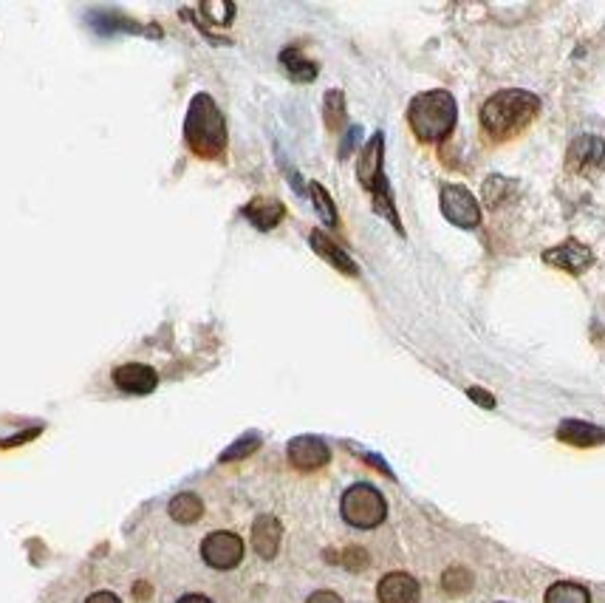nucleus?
Returning a JSON list of instances; mask_svg holds the SVG:
<instances>
[{
    "label": "nucleus",
    "mask_w": 605,
    "mask_h": 603,
    "mask_svg": "<svg viewBox=\"0 0 605 603\" xmlns=\"http://www.w3.org/2000/svg\"><path fill=\"white\" fill-rule=\"evenodd\" d=\"M507 187H509L507 179H501V176H490V179H487V185H484V196H487V204H492V207H495V204L501 201V193H504Z\"/></svg>",
    "instance_id": "nucleus-25"
},
{
    "label": "nucleus",
    "mask_w": 605,
    "mask_h": 603,
    "mask_svg": "<svg viewBox=\"0 0 605 603\" xmlns=\"http://www.w3.org/2000/svg\"><path fill=\"white\" fill-rule=\"evenodd\" d=\"M114 383L128 394H150L159 386V377L145 363H125L114 371Z\"/></svg>",
    "instance_id": "nucleus-13"
},
{
    "label": "nucleus",
    "mask_w": 605,
    "mask_h": 603,
    "mask_svg": "<svg viewBox=\"0 0 605 603\" xmlns=\"http://www.w3.org/2000/svg\"><path fill=\"white\" fill-rule=\"evenodd\" d=\"M543 261L552 264V267L563 269V272H569V275H583L594 264V252L586 244L569 238V241H563V244H557L552 250L543 252Z\"/></svg>",
    "instance_id": "nucleus-8"
},
{
    "label": "nucleus",
    "mask_w": 605,
    "mask_h": 603,
    "mask_svg": "<svg viewBox=\"0 0 605 603\" xmlns=\"http://www.w3.org/2000/svg\"><path fill=\"white\" fill-rule=\"evenodd\" d=\"M286 453H289V462L297 470H320L326 468L328 459H331L328 445L323 439H317V436H295L289 442Z\"/></svg>",
    "instance_id": "nucleus-9"
},
{
    "label": "nucleus",
    "mask_w": 605,
    "mask_h": 603,
    "mask_svg": "<svg viewBox=\"0 0 605 603\" xmlns=\"http://www.w3.org/2000/svg\"><path fill=\"white\" fill-rule=\"evenodd\" d=\"M306 603H343V598L331 589H317V592H311Z\"/></svg>",
    "instance_id": "nucleus-26"
},
{
    "label": "nucleus",
    "mask_w": 605,
    "mask_h": 603,
    "mask_svg": "<svg viewBox=\"0 0 605 603\" xmlns=\"http://www.w3.org/2000/svg\"><path fill=\"white\" fill-rule=\"evenodd\" d=\"M382 156H385V136L374 134L371 142L362 148L360 162H357V179L360 185L371 193L374 187L385 179V170H382Z\"/></svg>",
    "instance_id": "nucleus-10"
},
{
    "label": "nucleus",
    "mask_w": 605,
    "mask_h": 603,
    "mask_svg": "<svg viewBox=\"0 0 605 603\" xmlns=\"http://www.w3.org/2000/svg\"><path fill=\"white\" fill-rule=\"evenodd\" d=\"M258 445H261V436L258 434H246L244 439H238L232 448L221 453V462H235V459H244L252 451H258Z\"/></svg>",
    "instance_id": "nucleus-23"
},
{
    "label": "nucleus",
    "mask_w": 605,
    "mask_h": 603,
    "mask_svg": "<svg viewBox=\"0 0 605 603\" xmlns=\"http://www.w3.org/2000/svg\"><path fill=\"white\" fill-rule=\"evenodd\" d=\"M467 394H470V400L478 402L481 408H495V397H492V394H487L484 388H470Z\"/></svg>",
    "instance_id": "nucleus-27"
},
{
    "label": "nucleus",
    "mask_w": 605,
    "mask_h": 603,
    "mask_svg": "<svg viewBox=\"0 0 605 603\" xmlns=\"http://www.w3.org/2000/svg\"><path fill=\"white\" fill-rule=\"evenodd\" d=\"M309 241H311V250L317 252L320 258H326L328 264L334 269H340L343 275H357L360 272V267L348 258V252L340 250L331 238H328L326 233H320V230H314V233L309 235Z\"/></svg>",
    "instance_id": "nucleus-16"
},
{
    "label": "nucleus",
    "mask_w": 605,
    "mask_h": 603,
    "mask_svg": "<svg viewBox=\"0 0 605 603\" xmlns=\"http://www.w3.org/2000/svg\"><path fill=\"white\" fill-rule=\"evenodd\" d=\"M340 513L343 519L357 527V530H374L379 527L385 516H388V504H385V496L379 493L374 485H351L343 493V502H340Z\"/></svg>",
    "instance_id": "nucleus-4"
},
{
    "label": "nucleus",
    "mask_w": 605,
    "mask_h": 603,
    "mask_svg": "<svg viewBox=\"0 0 605 603\" xmlns=\"http://www.w3.org/2000/svg\"><path fill=\"white\" fill-rule=\"evenodd\" d=\"M442 587L450 595H461V592H467V589L473 587V575L464 570V567H450V570L444 572Z\"/></svg>",
    "instance_id": "nucleus-22"
},
{
    "label": "nucleus",
    "mask_w": 605,
    "mask_h": 603,
    "mask_svg": "<svg viewBox=\"0 0 605 603\" xmlns=\"http://www.w3.org/2000/svg\"><path fill=\"white\" fill-rule=\"evenodd\" d=\"M456 117V100H453L450 91H442V88L413 97L408 108L410 128L422 142H442L444 136L453 134Z\"/></svg>",
    "instance_id": "nucleus-3"
},
{
    "label": "nucleus",
    "mask_w": 605,
    "mask_h": 603,
    "mask_svg": "<svg viewBox=\"0 0 605 603\" xmlns=\"http://www.w3.org/2000/svg\"><path fill=\"white\" fill-rule=\"evenodd\" d=\"M309 190H311V196H314V207H317L320 218L326 221L328 227H337V210H334V201H331V196L326 193V187L317 185V182H311Z\"/></svg>",
    "instance_id": "nucleus-21"
},
{
    "label": "nucleus",
    "mask_w": 605,
    "mask_h": 603,
    "mask_svg": "<svg viewBox=\"0 0 605 603\" xmlns=\"http://www.w3.org/2000/svg\"><path fill=\"white\" fill-rule=\"evenodd\" d=\"M167 513H170V519L179 521V524H196L201 519V513H204V504H201L196 493H179V496L170 499Z\"/></svg>",
    "instance_id": "nucleus-18"
},
{
    "label": "nucleus",
    "mask_w": 605,
    "mask_h": 603,
    "mask_svg": "<svg viewBox=\"0 0 605 603\" xmlns=\"http://www.w3.org/2000/svg\"><path fill=\"white\" fill-rule=\"evenodd\" d=\"M419 581L408 572H388L377 587L379 603H419Z\"/></svg>",
    "instance_id": "nucleus-11"
},
{
    "label": "nucleus",
    "mask_w": 605,
    "mask_h": 603,
    "mask_svg": "<svg viewBox=\"0 0 605 603\" xmlns=\"http://www.w3.org/2000/svg\"><path fill=\"white\" fill-rule=\"evenodd\" d=\"M323 111H326V128L331 131V134H337V131L343 128V122H345L343 91H337V88H334V91H328Z\"/></svg>",
    "instance_id": "nucleus-20"
},
{
    "label": "nucleus",
    "mask_w": 605,
    "mask_h": 603,
    "mask_svg": "<svg viewBox=\"0 0 605 603\" xmlns=\"http://www.w3.org/2000/svg\"><path fill=\"white\" fill-rule=\"evenodd\" d=\"M280 538H283V527H280V521L275 516L263 513V516L255 519V524H252V547L261 558L272 561L278 555Z\"/></svg>",
    "instance_id": "nucleus-14"
},
{
    "label": "nucleus",
    "mask_w": 605,
    "mask_h": 603,
    "mask_svg": "<svg viewBox=\"0 0 605 603\" xmlns=\"http://www.w3.org/2000/svg\"><path fill=\"white\" fill-rule=\"evenodd\" d=\"M244 216L249 218V224L252 227H258V230H275L283 216H286V207L280 204L278 199H266V196H258V199H252L244 207Z\"/></svg>",
    "instance_id": "nucleus-15"
},
{
    "label": "nucleus",
    "mask_w": 605,
    "mask_h": 603,
    "mask_svg": "<svg viewBox=\"0 0 605 603\" xmlns=\"http://www.w3.org/2000/svg\"><path fill=\"white\" fill-rule=\"evenodd\" d=\"M557 439L572 448H597V445H605V431L583 419H563L557 425Z\"/></svg>",
    "instance_id": "nucleus-12"
},
{
    "label": "nucleus",
    "mask_w": 605,
    "mask_h": 603,
    "mask_svg": "<svg viewBox=\"0 0 605 603\" xmlns=\"http://www.w3.org/2000/svg\"><path fill=\"white\" fill-rule=\"evenodd\" d=\"M540 100L529 91L512 88V91H498L490 100L481 105V128L492 139H512L524 131L532 119L538 117Z\"/></svg>",
    "instance_id": "nucleus-1"
},
{
    "label": "nucleus",
    "mask_w": 605,
    "mask_h": 603,
    "mask_svg": "<svg viewBox=\"0 0 605 603\" xmlns=\"http://www.w3.org/2000/svg\"><path fill=\"white\" fill-rule=\"evenodd\" d=\"M176 603H213V601H210L207 595H196V592H193V595H184V598H179Z\"/></svg>",
    "instance_id": "nucleus-30"
},
{
    "label": "nucleus",
    "mask_w": 605,
    "mask_h": 603,
    "mask_svg": "<svg viewBox=\"0 0 605 603\" xmlns=\"http://www.w3.org/2000/svg\"><path fill=\"white\" fill-rule=\"evenodd\" d=\"M85 603H122L116 598L114 592H108V589H102V592H94V595H88Z\"/></svg>",
    "instance_id": "nucleus-28"
},
{
    "label": "nucleus",
    "mask_w": 605,
    "mask_h": 603,
    "mask_svg": "<svg viewBox=\"0 0 605 603\" xmlns=\"http://www.w3.org/2000/svg\"><path fill=\"white\" fill-rule=\"evenodd\" d=\"M442 213L450 224H456L461 230H475L481 224V207L475 196L461 185L442 187Z\"/></svg>",
    "instance_id": "nucleus-6"
},
{
    "label": "nucleus",
    "mask_w": 605,
    "mask_h": 603,
    "mask_svg": "<svg viewBox=\"0 0 605 603\" xmlns=\"http://www.w3.org/2000/svg\"><path fill=\"white\" fill-rule=\"evenodd\" d=\"M201 12L213 17V23H221V26H224V23H229V17L235 15V6H232V3H204Z\"/></svg>",
    "instance_id": "nucleus-24"
},
{
    "label": "nucleus",
    "mask_w": 605,
    "mask_h": 603,
    "mask_svg": "<svg viewBox=\"0 0 605 603\" xmlns=\"http://www.w3.org/2000/svg\"><path fill=\"white\" fill-rule=\"evenodd\" d=\"M543 603H591V595L583 584H574V581H557V584H552V587L546 589Z\"/></svg>",
    "instance_id": "nucleus-19"
},
{
    "label": "nucleus",
    "mask_w": 605,
    "mask_h": 603,
    "mask_svg": "<svg viewBox=\"0 0 605 603\" xmlns=\"http://www.w3.org/2000/svg\"><path fill=\"white\" fill-rule=\"evenodd\" d=\"M280 66L286 68V74H289L295 83H311V80L317 77V71H320L317 63L306 60V57H303V51L297 49V46L280 51Z\"/></svg>",
    "instance_id": "nucleus-17"
},
{
    "label": "nucleus",
    "mask_w": 605,
    "mask_h": 603,
    "mask_svg": "<svg viewBox=\"0 0 605 603\" xmlns=\"http://www.w3.org/2000/svg\"><path fill=\"white\" fill-rule=\"evenodd\" d=\"M357 136H360V128H351V131H348V136H345V145L343 148H340V156H348V153H351V148H354V145H357Z\"/></svg>",
    "instance_id": "nucleus-29"
},
{
    "label": "nucleus",
    "mask_w": 605,
    "mask_h": 603,
    "mask_svg": "<svg viewBox=\"0 0 605 603\" xmlns=\"http://www.w3.org/2000/svg\"><path fill=\"white\" fill-rule=\"evenodd\" d=\"M187 148L201 159H218L227 151V122L210 94H196L184 119Z\"/></svg>",
    "instance_id": "nucleus-2"
},
{
    "label": "nucleus",
    "mask_w": 605,
    "mask_h": 603,
    "mask_svg": "<svg viewBox=\"0 0 605 603\" xmlns=\"http://www.w3.org/2000/svg\"><path fill=\"white\" fill-rule=\"evenodd\" d=\"M566 168L574 176H597L605 168V142L597 134L574 139L566 153Z\"/></svg>",
    "instance_id": "nucleus-7"
},
{
    "label": "nucleus",
    "mask_w": 605,
    "mask_h": 603,
    "mask_svg": "<svg viewBox=\"0 0 605 603\" xmlns=\"http://www.w3.org/2000/svg\"><path fill=\"white\" fill-rule=\"evenodd\" d=\"M201 558L213 570H235L244 561V541L229 530H215L201 541Z\"/></svg>",
    "instance_id": "nucleus-5"
}]
</instances>
